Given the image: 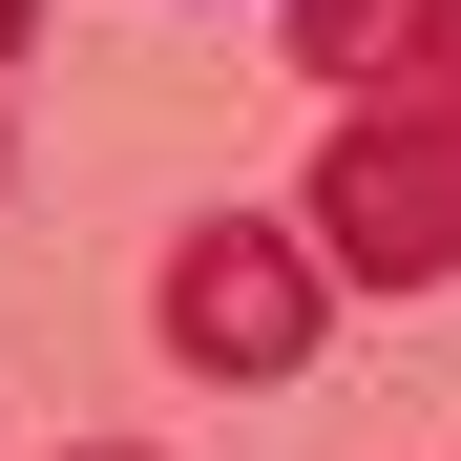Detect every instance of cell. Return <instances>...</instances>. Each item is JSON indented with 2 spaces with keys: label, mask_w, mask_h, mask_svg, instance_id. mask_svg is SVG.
I'll return each instance as SVG.
<instances>
[{
  "label": "cell",
  "mask_w": 461,
  "mask_h": 461,
  "mask_svg": "<svg viewBox=\"0 0 461 461\" xmlns=\"http://www.w3.org/2000/svg\"><path fill=\"white\" fill-rule=\"evenodd\" d=\"M294 230H315L336 273H377V294H440L461 273V0H440V42L399 63V85L315 147V210Z\"/></svg>",
  "instance_id": "obj_1"
},
{
  "label": "cell",
  "mask_w": 461,
  "mask_h": 461,
  "mask_svg": "<svg viewBox=\"0 0 461 461\" xmlns=\"http://www.w3.org/2000/svg\"><path fill=\"white\" fill-rule=\"evenodd\" d=\"M147 336H168L189 377H294V357L336 336V252L273 230V210H189L168 273H147Z\"/></svg>",
  "instance_id": "obj_2"
},
{
  "label": "cell",
  "mask_w": 461,
  "mask_h": 461,
  "mask_svg": "<svg viewBox=\"0 0 461 461\" xmlns=\"http://www.w3.org/2000/svg\"><path fill=\"white\" fill-rule=\"evenodd\" d=\"M420 42H440V0H294V63H315V85H357V105L399 85Z\"/></svg>",
  "instance_id": "obj_3"
},
{
  "label": "cell",
  "mask_w": 461,
  "mask_h": 461,
  "mask_svg": "<svg viewBox=\"0 0 461 461\" xmlns=\"http://www.w3.org/2000/svg\"><path fill=\"white\" fill-rule=\"evenodd\" d=\"M85 461H147V440H85Z\"/></svg>",
  "instance_id": "obj_5"
},
{
  "label": "cell",
  "mask_w": 461,
  "mask_h": 461,
  "mask_svg": "<svg viewBox=\"0 0 461 461\" xmlns=\"http://www.w3.org/2000/svg\"><path fill=\"white\" fill-rule=\"evenodd\" d=\"M22 22H42V0H0V63H22Z\"/></svg>",
  "instance_id": "obj_4"
}]
</instances>
